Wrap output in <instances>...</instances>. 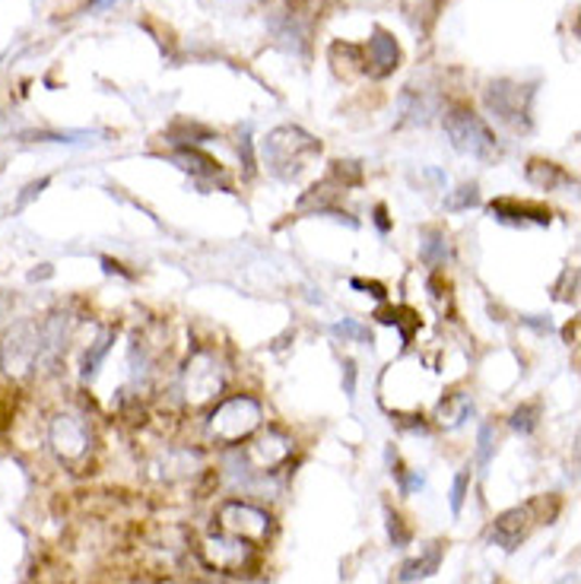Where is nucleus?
Here are the masks:
<instances>
[{"label":"nucleus","instance_id":"1","mask_svg":"<svg viewBox=\"0 0 581 584\" xmlns=\"http://www.w3.org/2000/svg\"><path fill=\"white\" fill-rule=\"evenodd\" d=\"M318 153H321V144L302 127H276L264 140V162L283 182H293Z\"/></svg>","mask_w":581,"mask_h":584},{"label":"nucleus","instance_id":"2","mask_svg":"<svg viewBox=\"0 0 581 584\" xmlns=\"http://www.w3.org/2000/svg\"><path fill=\"white\" fill-rule=\"evenodd\" d=\"M258 428H261V403L245 394L226 397L207 417V435L220 445H238V442L251 438Z\"/></svg>","mask_w":581,"mask_h":584},{"label":"nucleus","instance_id":"3","mask_svg":"<svg viewBox=\"0 0 581 584\" xmlns=\"http://www.w3.org/2000/svg\"><path fill=\"white\" fill-rule=\"evenodd\" d=\"M445 134L452 137L455 150H461L467 157L473 159L499 157V140H496L493 127L477 115V112H470L467 105L448 109V115H445Z\"/></svg>","mask_w":581,"mask_h":584},{"label":"nucleus","instance_id":"4","mask_svg":"<svg viewBox=\"0 0 581 584\" xmlns=\"http://www.w3.org/2000/svg\"><path fill=\"white\" fill-rule=\"evenodd\" d=\"M36 352H39V321L20 318L10 327H3V334H0V369L13 382L26 378L33 372Z\"/></svg>","mask_w":581,"mask_h":584},{"label":"nucleus","instance_id":"5","mask_svg":"<svg viewBox=\"0 0 581 584\" xmlns=\"http://www.w3.org/2000/svg\"><path fill=\"white\" fill-rule=\"evenodd\" d=\"M226 385V375H223V365L213 352L197 350L185 365V375H182V388L188 403H207L213 400Z\"/></svg>","mask_w":581,"mask_h":584},{"label":"nucleus","instance_id":"6","mask_svg":"<svg viewBox=\"0 0 581 584\" xmlns=\"http://www.w3.org/2000/svg\"><path fill=\"white\" fill-rule=\"evenodd\" d=\"M200 556L213 572H226V575H242L245 569H251L255 562V544H245L238 537H230L223 531L210 534L200 544Z\"/></svg>","mask_w":581,"mask_h":584},{"label":"nucleus","instance_id":"7","mask_svg":"<svg viewBox=\"0 0 581 584\" xmlns=\"http://www.w3.org/2000/svg\"><path fill=\"white\" fill-rule=\"evenodd\" d=\"M71 344V314L54 312L39 324V352H36V372L58 375L64 365V352Z\"/></svg>","mask_w":581,"mask_h":584},{"label":"nucleus","instance_id":"8","mask_svg":"<svg viewBox=\"0 0 581 584\" xmlns=\"http://www.w3.org/2000/svg\"><path fill=\"white\" fill-rule=\"evenodd\" d=\"M220 531L238 537L245 544H264L268 540V531H271V514L264 508L248 506V502H226L220 508Z\"/></svg>","mask_w":581,"mask_h":584},{"label":"nucleus","instance_id":"9","mask_svg":"<svg viewBox=\"0 0 581 584\" xmlns=\"http://www.w3.org/2000/svg\"><path fill=\"white\" fill-rule=\"evenodd\" d=\"M48 442L58 455L61 464L67 468H79L89 455V428L83 426V420L71 417V413H58L48 426Z\"/></svg>","mask_w":581,"mask_h":584},{"label":"nucleus","instance_id":"10","mask_svg":"<svg viewBox=\"0 0 581 584\" xmlns=\"http://www.w3.org/2000/svg\"><path fill=\"white\" fill-rule=\"evenodd\" d=\"M528 99H531V92H521V86L508 83V79L490 83V89H486L490 112L499 117V121H505V124H511V127L528 124Z\"/></svg>","mask_w":581,"mask_h":584},{"label":"nucleus","instance_id":"11","mask_svg":"<svg viewBox=\"0 0 581 584\" xmlns=\"http://www.w3.org/2000/svg\"><path fill=\"white\" fill-rule=\"evenodd\" d=\"M289 455H293V442H289L283 432H276V428L261 432V435L245 448V461L258 470V473H268V470H276L280 464H286Z\"/></svg>","mask_w":581,"mask_h":584},{"label":"nucleus","instance_id":"12","mask_svg":"<svg viewBox=\"0 0 581 584\" xmlns=\"http://www.w3.org/2000/svg\"><path fill=\"white\" fill-rule=\"evenodd\" d=\"M397 64H400V45H397V39H394L387 29L379 26V29L372 33L369 45H366V74L382 79L387 77V74H394Z\"/></svg>","mask_w":581,"mask_h":584},{"label":"nucleus","instance_id":"13","mask_svg":"<svg viewBox=\"0 0 581 584\" xmlns=\"http://www.w3.org/2000/svg\"><path fill=\"white\" fill-rule=\"evenodd\" d=\"M490 213L499 220V223H511V226H528V223H537V226H546L549 223V210L546 207H537V203H521V200H493L490 203Z\"/></svg>","mask_w":581,"mask_h":584},{"label":"nucleus","instance_id":"14","mask_svg":"<svg viewBox=\"0 0 581 584\" xmlns=\"http://www.w3.org/2000/svg\"><path fill=\"white\" fill-rule=\"evenodd\" d=\"M528 521H531V508H508L493 524V540L508 552L518 549L521 540L528 537Z\"/></svg>","mask_w":581,"mask_h":584},{"label":"nucleus","instance_id":"15","mask_svg":"<svg viewBox=\"0 0 581 584\" xmlns=\"http://www.w3.org/2000/svg\"><path fill=\"white\" fill-rule=\"evenodd\" d=\"M470 413H473V403H470V397L467 394H452V397H445L442 403H438V423L445 428H458L465 426V420H470Z\"/></svg>","mask_w":581,"mask_h":584},{"label":"nucleus","instance_id":"16","mask_svg":"<svg viewBox=\"0 0 581 584\" xmlns=\"http://www.w3.org/2000/svg\"><path fill=\"white\" fill-rule=\"evenodd\" d=\"M438 562H442V544H432V549H427L420 559H410V562L400 566V582L410 584L420 582V579H429L438 569Z\"/></svg>","mask_w":581,"mask_h":584},{"label":"nucleus","instance_id":"17","mask_svg":"<svg viewBox=\"0 0 581 584\" xmlns=\"http://www.w3.org/2000/svg\"><path fill=\"white\" fill-rule=\"evenodd\" d=\"M528 182L537 185V188H543V191H553V188H559V185H569L572 178H569L556 162H541V159H534V162L528 165Z\"/></svg>","mask_w":581,"mask_h":584},{"label":"nucleus","instance_id":"18","mask_svg":"<svg viewBox=\"0 0 581 584\" xmlns=\"http://www.w3.org/2000/svg\"><path fill=\"white\" fill-rule=\"evenodd\" d=\"M112 344H115V331H109L102 340H96V344H92V350L86 352V359H83V378H86V382L99 372V365H102L106 352L112 350Z\"/></svg>","mask_w":581,"mask_h":584},{"label":"nucleus","instance_id":"19","mask_svg":"<svg viewBox=\"0 0 581 584\" xmlns=\"http://www.w3.org/2000/svg\"><path fill=\"white\" fill-rule=\"evenodd\" d=\"M178 162H182V169H188L194 175H217V172H220V162H213L210 157L197 153L191 147L178 150Z\"/></svg>","mask_w":581,"mask_h":584},{"label":"nucleus","instance_id":"20","mask_svg":"<svg viewBox=\"0 0 581 584\" xmlns=\"http://www.w3.org/2000/svg\"><path fill=\"white\" fill-rule=\"evenodd\" d=\"M420 258H423V264L429 268H438L445 258H448V245H445V235L442 233H427V241L420 245Z\"/></svg>","mask_w":581,"mask_h":584},{"label":"nucleus","instance_id":"21","mask_svg":"<svg viewBox=\"0 0 581 584\" xmlns=\"http://www.w3.org/2000/svg\"><path fill=\"white\" fill-rule=\"evenodd\" d=\"M537 417H541V407H537V403H524V407H518V410L511 413V428L521 432V435H528V432L537 428Z\"/></svg>","mask_w":581,"mask_h":584},{"label":"nucleus","instance_id":"22","mask_svg":"<svg viewBox=\"0 0 581 584\" xmlns=\"http://www.w3.org/2000/svg\"><path fill=\"white\" fill-rule=\"evenodd\" d=\"M382 321H385V324H397L404 340H410V337H413V331L420 327V318L410 312V309H391L387 318H382Z\"/></svg>","mask_w":581,"mask_h":584},{"label":"nucleus","instance_id":"23","mask_svg":"<svg viewBox=\"0 0 581 584\" xmlns=\"http://www.w3.org/2000/svg\"><path fill=\"white\" fill-rule=\"evenodd\" d=\"M477 445H480V448H477V461H480V468H486L490 458H493V448H496V428L490 426V423H483Z\"/></svg>","mask_w":581,"mask_h":584},{"label":"nucleus","instance_id":"24","mask_svg":"<svg viewBox=\"0 0 581 584\" xmlns=\"http://www.w3.org/2000/svg\"><path fill=\"white\" fill-rule=\"evenodd\" d=\"M467 486H470V473L461 470V473L452 480V493H448V502H452V511H455V514H461V508H465Z\"/></svg>","mask_w":581,"mask_h":584},{"label":"nucleus","instance_id":"25","mask_svg":"<svg viewBox=\"0 0 581 584\" xmlns=\"http://www.w3.org/2000/svg\"><path fill=\"white\" fill-rule=\"evenodd\" d=\"M477 200H480V195H477V185H461V188H458L455 195H448V200H445V207L458 213V210H467V207H473Z\"/></svg>","mask_w":581,"mask_h":584},{"label":"nucleus","instance_id":"26","mask_svg":"<svg viewBox=\"0 0 581 584\" xmlns=\"http://www.w3.org/2000/svg\"><path fill=\"white\" fill-rule=\"evenodd\" d=\"M387 537L394 546H407L410 544V531L404 527V518L400 514H391L387 511Z\"/></svg>","mask_w":581,"mask_h":584},{"label":"nucleus","instance_id":"27","mask_svg":"<svg viewBox=\"0 0 581 584\" xmlns=\"http://www.w3.org/2000/svg\"><path fill=\"white\" fill-rule=\"evenodd\" d=\"M334 334H337V337H344V340H359V344H366V340H369V331H366V327H359L356 321H344V324H337V327H334Z\"/></svg>","mask_w":581,"mask_h":584},{"label":"nucleus","instance_id":"28","mask_svg":"<svg viewBox=\"0 0 581 584\" xmlns=\"http://www.w3.org/2000/svg\"><path fill=\"white\" fill-rule=\"evenodd\" d=\"M423 483H427V480H423V473H410V476L400 483V489H404V496H410V493L423 489Z\"/></svg>","mask_w":581,"mask_h":584},{"label":"nucleus","instance_id":"29","mask_svg":"<svg viewBox=\"0 0 581 584\" xmlns=\"http://www.w3.org/2000/svg\"><path fill=\"white\" fill-rule=\"evenodd\" d=\"M238 153L245 157V169H248V172H255V157H251V140H248V137H242V147H238Z\"/></svg>","mask_w":581,"mask_h":584},{"label":"nucleus","instance_id":"30","mask_svg":"<svg viewBox=\"0 0 581 584\" xmlns=\"http://www.w3.org/2000/svg\"><path fill=\"white\" fill-rule=\"evenodd\" d=\"M344 369H347V394L353 397V390H356V365L347 359V365H344Z\"/></svg>","mask_w":581,"mask_h":584},{"label":"nucleus","instance_id":"31","mask_svg":"<svg viewBox=\"0 0 581 584\" xmlns=\"http://www.w3.org/2000/svg\"><path fill=\"white\" fill-rule=\"evenodd\" d=\"M306 7H314V0H289V13L296 16L299 10H306Z\"/></svg>","mask_w":581,"mask_h":584},{"label":"nucleus","instance_id":"32","mask_svg":"<svg viewBox=\"0 0 581 584\" xmlns=\"http://www.w3.org/2000/svg\"><path fill=\"white\" fill-rule=\"evenodd\" d=\"M251 3H264V0H251Z\"/></svg>","mask_w":581,"mask_h":584}]
</instances>
